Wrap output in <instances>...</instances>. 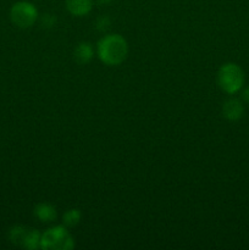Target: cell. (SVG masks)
<instances>
[{
    "label": "cell",
    "instance_id": "obj_1",
    "mask_svg": "<svg viewBox=\"0 0 249 250\" xmlns=\"http://www.w3.org/2000/svg\"><path fill=\"white\" fill-rule=\"evenodd\" d=\"M98 56L107 66H117L127 58L128 46L124 37L110 34L99 41L97 46Z\"/></svg>",
    "mask_w": 249,
    "mask_h": 250
},
{
    "label": "cell",
    "instance_id": "obj_2",
    "mask_svg": "<svg viewBox=\"0 0 249 250\" xmlns=\"http://www.w3.org/2000/svg\"><path fill=\"white\" fill-rule=\"evenodd\" d=\"M217 81L222 89L226 93L233 94L238 92L243 85V71L234 63H226L219 71Z\"/></svg>",
    "mask_w": 249,
    "mask_h": 250
},
{
    "label": "cell",
    "instance_id": "obj_3",
    "mask_svg": "<svg viewBox=\"0 0 249 250\" xmlns=\"http://www.w3.org/2000/svg\"><path fill=\"white\" fill-rule=\"evenodd\" d=\"M42 249H72L73 241L62 226L54 227L42 234L41 238Z\"/></svg>",
    "mask_w": 249,
    "mask_h": 250
},
{
    "label": "cell",
    "instance_id": "obj_4",
    "mask_svg": "<svg viewBox=\"0 0 249 250\" xmlns=\"http://www.w3.org/2000/svg\"><path fill=\"white\" fill-rule=\"evenodd\" d=\"M37 16H38V11L34 5L28 1L16 2L10 11L11 21L14 22L15 26L20 28H29L33 26L34 22L37 21Z\"/></svg>",
    "mask_w": 249,
    "mask_h": 250
},
{
    "label": "cell",
    "instance_id": "obj_5",
    "mask_svg": "<svg viewBox=\"0 0 249 250\" xmlns=\"http://www.w3.org/2000/svg\"><path fill=\"white\" fill-rule=\"evenodd\" d=\"M92 0H66V7L75 16H84L92 10Z\"/></svg>",
    "mask_w": 249,
    "mask_h": 250
},
{
    "label": "cell",
    "instance_id": "obj_6",
    "mask_svg": "<svg viewBox=\"0 0 249 250\" xmlns=\"http://www.w3.org/2000/svg\"><path fill=\"white\" fill-rule=\"evenodd\" d=\"M222 114H224V116L226 119L234 121V120H238L242 116V114H243V106L236 99L227 100L225 103L224 107H222Z\"/></svg>",
    "mask_w": 249,
    "mask_h": 250
},
{
    "label": "cell",
    "instance_id": "obj_7",
    "mask_svg": "<svg viewBox=\"0 0 249 250\" xmlns=\"http://www.w3.org/2000/svg\"><path fill=\"white\" fill-rule=\"evenodd\" d=\"M75 60L80 65L89 62L93 58V48L89 43H81L75 49Z\"/></svg>",
    "mask_w": 249,
    "mask_h": 250
},
{
    "label": "cell",
    "instance_id": "obj_8",
    "mask_svg": "<svg viewBox=\"0 0 249 250\" xmlns=\"http://www.w3.org/2000/svg\"><path fill=\"white\" fill-rule=\"evenodd\" d=\"M34 215L43 222H51L56 219V210L49 204H38L34 209Z\"/></svg>",
    "mask_w": 249,
    "mask_h": 250
},
{
    "label": "cell",
    "instance_id": "obj_9",
    "mask_svg": "<svg viewBox=\"0 0 249 250\" xmlns=\"http://www.w3.org/2000/svg\"><path fill=\"white\" fill-rule=\"evenodd\" d=\"M31 229H26V227L22 226H16L10 231V241L12 242L16 246L24 247V243H26V239L28 237V233Z\"/></svg>",
    "mask_w": 249,
    "mask_h": 250
},
{
    "label": "cell",
    "instance_id": "obj_10",
    "mask_svg": "<svg viewBox=\"0 0 249 250\" xmlns=\"http://www.w3.org/2000/svg\"><path fill=\"white\" fill-rule=\"evenodd\" d=\"M80 220H81L80 210H76V209L68 210V211L65 212V215H63V222H65L66 226L68 227L76 226V225L80 222Z\"/></svg>",
    "mask_w": 249,
    "mask_h": 250
},
{
    "label": "cell",
    "instance_id": "obj_11",
    "mask_svg": "<svg viewBox=\"0 0 249 250\" xmlns=\"http://www.w3.org/2000/svg\"><path fill=\"white\" fill-rule=\"evenodd\" d=\"M110 26V20L107 16H102L97 20L95 22V27H97L99 31H105L106 28H109Z\"/></svg>",
    "mask_w": 249,
    "mask_h": 250
},
{
    "label": "cell",
    "instance_id": "obj_12",
    "mask_svg": "<svg viewBox=\"0 0 249 250\" xmlns=\"http://www.w3.org/2000/svg\"><path fill=\"white\" fill-rule=\"evenodd\" d=\"M56 22V19L54 15H44L42 17V26L45 27V28H49V27H53L54 23Z\"/></svg>",
    "mask_w": 249,
    "mask_h": 250
},
{
    "label": "cell",
    "instance_id": "obj_13",
    "mask_svg": "<svg viewBox=\"0 0 249 250\" xmlns=\"http://www.w3.org/2000/svg\"><path fill=\"white\" fill-rule=\"evenodd\" d=\"M243 99L246 100V102H249V88H247V89L244 90V93H243Z\"/></svg>",
    "mask_w": 249,
    "mask_h": 250
}]
</instances>
